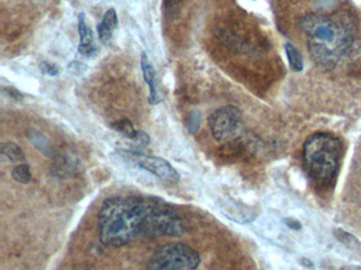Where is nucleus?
I'll return each instance as SVG.
<instances>
[{"instance_id":"1","label":"nucleus","mask_w":361,"mask_h":270,"mask_svg":"<svg viewBox=\"0 0 361 270\" xmlns=\"http://www.w3.org/2000/svg\"><path fill=\"white\" fill-rule=\"evenodd\" d=\"M100 242L121 247L139 238L179 236L185 225L166 202L145 196L121 195L103 202L98 214Z\"/></svg>"},{"instance_id":"2","label":"nucleus","mask_w":361,"mask_h":270,"mask_svg":"<svg viewBox=\"0 0 361 270\" xmlns=\"http://www.w3.org/2000/svg\"><path fill=\"white\" fill-rule=\"evenodd\" d=\"M302 27L307 37L310 55L321 67H335L352 46L354 25L346 13L331 16L310 15L302 21Z\"/></svg>"},{"instance_id":"3","label":"nucleus","mask_w":361,"mask_h":270,"mask_svg":"<svg viewBox=\"0 0 361 270\" xmlns=\"http://www.w3.org/2000/svg\"><path fill=\"white\" fill-rule=\"evenodd\" d=\"M304 160L310 174L320 183H327L335 176L342 156V143L327 133H317L306 139Z\"/></svg>"},{"instance_id":"4","label":"nucleus","mask_w":361,"mask_h":270,"mask_svg":"<svg viewBox=\"0 0 361 270\" xmlns=\"http://www.w3.org/2000/svg\"><path fill=\"white\" fill-rule=\"evenodd\" d=\"M200 253L183 243H171L160 247L152 255L147 270H196Z\"/></svg>"},{"instance_id":"5","label":"nucleus","mask_w":361,"mask_h":270,"mask_svg":"<svg viewBox=\"0 0 361 270\" xmlns=\"http://www.w3.org/2000/svg\"><path fill=\"white\" fill-rule=\"evenodd\" d=\"M208 124L215 141L219 143L231 141L242 132V112L235 105H225L209 116Z\"/></svg>"},{"instance_id":"6","label":"nucleus","mask_w":361,"mask_h":270,"mask_svg":"<svg viewBox=\"0 0 361 270\" xmlns=\"http://www.w3.org/2000/svg\"><path fill=\"white\" fill-rule=\"evenodd\" d=\"M118 154L128 164L139 167L166 183L177 184L180 179L174 167L164 158L147 155L141 152L130 151V150H119Z\"/></svg>"},{"instance_id":"7","label":"nucleus","mask_w":361,"mask_h":270,"mask_svg":"<svg viewBox=\"0 0 361 270\" xmlns=\"http://www.w3.org/2000/svg\"><path fill=\"white\" fill-rule=\"evenodd\" d=\"M78 31L80 35V44L78 48L80 54L87 58L96 56L98 54V46L94 41V32L86 20L85 13H80L78 16Z\"/></svg>"},{"instance_id":"8","label":"nucleus","mask_w":361,"mask_h":270,"mask_svg":"<svg viewBox=\"0 0 361 270\" xmlns=\"http://www.w3.org/2000/svg\"><path fill=\"white\" fill-rule=\"evenodd\" d=\"M141 71H142L143 79L149 86V103L153 105H158L160 103V98L158 95L157 84H156L155 68L149 63V56L145 51L141 53Z\"/></svg>"},{"instance_id":"9","label":"nucleus","mask_w":361,"mask_h":270,"mask_svg":"<svg viewBox=\"0 0 361 270\" xmlns=\"http://www.w3.org/2000/svg\"><path fill=\"white\" fill-rule=\"evenodd\" d=\"M118 14L115 8H111L103 15L102 20L97 27L99 39L102 44H107L113 39L114 33L118 27Z\"/></svg>"},{"instance_id":"10","label":"nucleus","mask_w":361,"mask_h":270,"mask_svg":"<svg viewBox=\"0 0 361 270\" xmlns=\"http://www.w3.org/2000/svg\"><path fill=\"white\" fill-rule=\"evenodd\" d=\"M111 127L116 132L119 133L126 139H132V141H136L140 134V131L137 130L136 127L128 118L116 120L111 124Z\"/></svg>"},{"instance_id":"11","label":"nucleus","mask_w":361,"mask_h":270,"mask_svg":"<svg viewBox=\"0 0 361 270\" xmlns=\"http://www.w3.org/2000/svg\"><path fill=\"white\" fill-rule=\"evenodd\" d=\"M1 153L13 162H24L26 160L22 148L13 141L1 143Z\"/></svg>"},{"instance_id":"12","label":"nucleus","mask_w":361,"mask_h":270,"mask_svg":"<svg viewBox=\"0 0 361 270\" xmlns=\"http://www.w3.org/2000/svg\"><path fill=\"white\" fill-rule=\"evenodd\" d=\"M285 50H286L287 58H288V63L290 65L291 69L295 72L302 71V69H303V60H302V56L300 55L299 51L290 44H287L285 46Z\"/></svg>"},{"instance_id":"13","label":"nucleus","mask_w":361,"mask_h":270,"mask_svg":"<svg viewBox=\"0 0 361 270\" xmlns=\"http://www.w3.org/2000/svg\"><path fill=\"white\" fill-rule=\"evenodd\" d=\"M12 177L14 181L20 184H29L32 179V173H31L30 167L26 164L20 165L16 167L12 171Z\"/></svg>"},{"instance_id":"14","label":"nucleus","mask_w":361,"mask_h":270,"mask_svg":"<svg viewBox=\"0 0 361 270\" xmlns=\"http://www.w3.org/2000/svg\"><path fill=\"white\" fill-rule=\"evenodd\" d=\"M39 69H41L42 73L45 74V75L54 76V77L58 76L62 72L60 65L48 60L42 61Z\"/></svg>"},{"instance_id":"15","label":"nucleus","mask_w":361,"mask_h":270,"mask_svg":"<svg viewBox=\"0 0 361 270\" xmlns=\"http://www.w3.org/2000/svg\"><path fill=\"white\" fill-rule=\"evenodd\" d=\"M88 67L82 61H71L68 65V72L73 76H81L87 71Z\"/></svg>"},{"instance_id":"16","label":"nucleus","mask_w":361,"mask_h":270,"mask_svg":"<svg viewBox=\"0 0 361 270\" xmlns=\"http://www.w3.org/2000/svg\"><path fill=\"white\" fill-rule=\"evenodd\" d=\"M334 234H335L336 238H337L340 242L348 245V246H352V245L358 244V240L354 238V236L348 233V232L343 231V230L337 229L336 231H334Z\"/></svg>"},{"instance_id":"17","label":"nucleus","mask_w":361,"mask_h":270,"mask_svg":"<svg viewBox=\"0 0 361 270\" xmlns=\"http://www.w3.org/2000/svg\"><path fill=\"white\" fill-rule=\"evenodd\" d=\"M200 127V114L197 112H193L188 120V129L190 132L195 133Z\"/></svg>"}]
</instances>
